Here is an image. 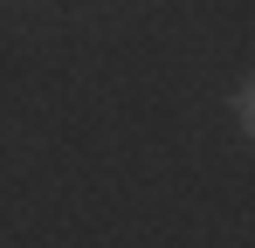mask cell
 Instances as JSON below:
<instances>
[{
	"label": "cell",
	"instance_id": "obj_1",
	"mask_svg": "<svg viewBox=\"0 0 255 248\" xmlns=\"http://www.w3.org/2000/svg\"><path fill=\"white\" fill-rule=\"evenodd\" d=\"M242 124H249V138H255V76L242 83Z\"/></svg>",
	"mask_w": 255,
	"mask_h": 248
}]
</instances>
